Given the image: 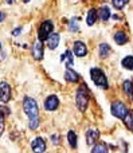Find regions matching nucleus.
I'll list each match as a JSON object with an SVG mask.
<instances>
[{"label":"nucleus","instance_id":"nucleus-1","mask_svg":"<svg viewBox=\"0 0 133 153\" xmlns=\"http://www.w3.org/2000/svg\"><path fill=\"white\" fill-rule=\"evenodd\" d=\"M90 76L93 79V82L97 85L98 87H102V89H108V79L105 76V73L102 71L101 69H97V67H93L90 70Z\"/></svg>","mask_w":133,"mask_h":153},{"label":"nucleus","instance_id":"nucleus-2","mask_svg":"<svg viewBox=\"0 0 133 153\" xmlns=\"http://www.w3.org/2000/svg\"><path fill=\"white\" fill-rule=\"evenodd\" d=\"M53 30H54V23L51 20H46L40 24L39 30H38V39L39 42H45L50 38V35L53 34Z\"/></svg>","mask_w":133,"mask_h":153},{"label":"nucleus","instance_id":"nucleus-3","mask_svg":"<svg viewBox=\"0 0 133 153\" xmlns=\"http://www.w3.org/2000/svg\"><path fill=\"white\" fill-rule=\"evenodd\" d=\"M23 110H24V113L30 117V118H32V117H38L39 110H38L36 101H35L34 98H31V97H26L24 98V101H23Z\"/></svg>","mask_w":133,"mask_h":153},{"label":"nucleus","instance_id":"nucleus-4","mask_svg":"<svg viewBox=\"0 0 133 153\" xmlns=\"http://www.w3.org/2000/svg\"><path fill=\"white\" fill-rule=\"evenodd\" d=\"M75 103H77L78 109L81 111H85L86 108H88L89 103V94L86 91L85 86H81L80 89L77 90V95H75Z\"/></svg>","mask_w":133,"mask_h":153},{"label":"nucleus","instance_id":"nucleus-5","mask_svg":"<svg viewBox=\"0 0 133 153\" xmlns=\"http://www.w3.org/2000/svg\"><path fill=\"white\" fill-rule=\"evenodd\" d=\"M128 113H129V110H128V108H126V105L123 103L121 101H114V102L112 103V114L114 117H117V118H120V120H124Z\"/></svg>","mask_w":133,"mask_h":153},{"label":"nucleus","instance_id":"nucleus-6","mask_svg":"<svg viewBox=\"0 0 133 153\" xmlns=\"http://www.w3.org/2000/svg\"><path fill=\"white\" fill-rule=\"evenodd\" d=\"M31 148H32V151H34V153H43L46 151L45 140H43V138H40V137H36L35 140H32Z\"/></svg>","mask_w":133,"mask_h":153},{"label":"nucleus","instance_id":"nucleus-7","mask_svg":"<svg viewBox=\"0 0 133 153\" xmlns=\"http://www.w3.org/2000/svg\"><path fill=\"white\" fill-rule=\"evenodd\" d=\"M59 106V100H58V97L56 95H50V97L46 100V102H45V108H46V110H55L56 108Z\"/></svg>","mask_w":133,"mask_h":153},{"label":"nucleus","instance_id":"nucleus-8","mask_svg":"<svg viewBox=\"0 0 133 153\" xmlns=\"http://www.w3.org/2000/svg\"><path fill=\"white\" fill-rule=\"evenodd\" d=\"M86 54H88V48H86V45L83 42H75L74 43V55L80 56V58H82V56H85Z\"/></svg>","mask_w":133,"mask_h":153},{"label":"nucleus","instance_id":"nucleus-9","mask_svg":"<svg viewBox=\"0 0 133 153\" xmlns=\"http://www.w3.org/2000/svg\"><path fill=\"white\" fill-rule=\"evenodd\" d=\"M0 91H1V101L3 102H8L11 98V87L8 83H5V82H1L0 83Z\"/></svg>","mask_w":133,"mask_h":153},{"label":"nucleus","instance_id":"nucleus-10","mask_svg":"<svg viewBox=\"0 0 133 153\" xmlns=\"http://www.w3.org/2000/svg\"><path fill=\"white\" fill-rule=\"evenodd\" d=\"M43 53H45V48H43L42 42H36L32 46V55L36 61H40L43 58Z\"/></svg>","mask_w":133,"mask_h":153},{"label":"nucleus","instance_id":"nucleus-11","mask_svg":"<svg viewBox=\"0 0 133 153\" xmlns=\"http://www.w3.org/2000/svg\"><path fill=\"white\" fill-rule=\"evenodd\" d=\"M98 137H100V132L97 129H89L86 132V141H88L89 145H94L97 143V140H98Z\"/></svg>","mask_w":133,"mask_h":153},{"label":"nucleus","instance_id":"nucleus-12","mask_svg":"<svg viewBox=\"0 0 133 153\" xmlns=\"http://www.w3.org/2000/svg\"><path fill=\"white\" fill-rule=\"evenodd\" d=\"M59 39H61L59 34H51L50 38L47 39L48 48H50V50H55V48L58 47V45H59Z\"/></svg>","mask_w":133,"mask_h":153},{"label":"nucleus","instance_id":"nucleus-13","mask_svg":"<svg viewBox=\"0 0 133 153\" xmlns=\"http://www.w3.org/2000/svg\"><path fill=\"white\" fill-rule=\"evenodd\" d=\"M65 79L69 81V82H71V83H74V82H77L78 79H80V75H78L74 70H71L69 67V69L66 70V73H65Z\"/></svg>","mask_w":133,"mask_h":153},{"label":"nucleus","instance_id":"nucleus-14","mask_svg":"<svg viewBox=\"0 0 133 153\" xmlns=\"http://www.w3.org/2000/svg\"><path fill=\"white\" fill-rule=\"evenodd\" d=\"M114 42L117 43V45L123 46V45H125V43L128 42V36H126L125 32L118 31V32H116V35H114Z\"/></svg>","mask_w":133,"mask_h":153},{"label":"nucleus","instance_id":"nucleus-15","mask_svg":"<svg viewBox=\"0 0 133 153\" xmlns=\"http://www.w3.org/2000/svg\"><path fill=\"white\" fill-rule=\"evenodd\" d=\"M98 15H100V19H101V20L106 22L108 19L110 18V8L108 7V5H102L100 12H98Z\"/></svg>","mask_w":133,"mask_h":153},{"label":"nucleus","instance_id":"nucleus-16","mask_svg":"<svg viewBox=\"0 0 133 153\" xmlns=\"http://www.w3.org/2000/svg\"><path fill=\"white\" fill-rule=\"evenodd\" d=\"M96 20H97V10H94V8H91V10L88 12V18H86V23H88V26H93V24L96 23Z\"/></svg>","mask_w":133,"mask_h":153},{"label":"nucleus","instance_id":"nucleus-17","mask_svg":"<svg viewBox=\"0 0 133 153\" xmlns=\"http://www.w3.org/2000/svg\"><path fill=\"white\" fill-rule=\"evenodd\" d=\"M67 140H69V144L71 148H77V134H75L74 130H70L67 133Z\"/></svg>","mask_w":133,"mask_h":153},{"label":"nucleus","instance_id":"nucleus-18","mask_svg":"<svg viewBox=\"0 0 133 153\" xmlns=\"http://www.w3.org/2000/svg\"><path fill=\"white\" fill-rule=\"evenodd\" d=\"M109 53H110L109 45H106V43H101V45H100V56H101V58H106V56L109 55Z\"/></svg>","mask_w":133,"mask_h":153},{"label":"nucleus","instance_id":"nucleus-19","mask_svg":"<svg viewBox=\"0 0 133 153\" xmlns=\"http://www.w3.org/2000/svg\"><path fill=\"white\" fill-rule=\"evenodd\" d=\"M121 65L124 66V69L126 70H133V56L129 55V56H125L121 62Z\"/></svg>","mask_w":133,"mask_h":153},{"label":"nucleus","instance_id":"nucleus-20","mask_svg":"<svg viewBox=\"0 0 133 153\" xmlns=\"http://www.w3.org/2000/svg\"><path fill=\"white\" fill-rule=\"evenodd\" d=\"M123 90L126 95H132L133 94V82L132 81H125L123 85Z\"/></svg>","mask_w":133,"mask_h":153},{"label":"nucleus","instance_id":"nucleus-21","mask_svg":"<svg viewBox=\"0 0 133 153\" xmlns=\"http://www.w3.org/2000/svg\"><path fill=\"white\" fill-rule=\"evenodd\" d=\"M61 59L62 61H65L66 59L67 61V67H71L73 66V55H71V51H65L63 54H62V56H61Z\"/></svg>","mask_w":133,"mask_h":153},{"label":"nucleus","instance_id":"nucleus-22","mask_svg":"<svg viewBox=\"0 0 133 153\" xmlns=\"http://www.w3.org/2000/svg\"><path fill=\"white\" fill-rule=\"evenodd\" d=\"M93 153H109V151L105 144H96L93 146Z\"/></svg>","mask_w":133,"mask_h":153},{"label":"nucleus","instance_id":"nucleus-23","mask_svg":"<svg viewBox=\"0 0 133 153\" xmlns=\"http://www.w3.org/2000/svg\"><path fill=\"white\" fill-rule=\"evenodd\" d=\"M124 120H125V124H126V126L129 128V130H132L133 132V113L132 111H129Z\"/></svg>","mask_w":133,"mask_h":153},{"label":"nucleus","instance_id":"nucleus-24","mask_svg":"<svg viewBox=\"0 0 133 153\" xmlns=\"http://www.w3.org/2000/svg\"><path fill=\"white\" fill-rule=\"evenodd\" d=\"M38 126H39V118H38V117H32V118H30V122H28V128H30V129L35 130Z\"/></svg>","mask_w":133,"mask_h":153},{"label":"nucleus","instance_id":"nucleus-25","mask_svg":"<svg viewBox=\"0 0 133 153\" xmlns=\"http://www.w3.org/2000/svg\"><path fill=\"white\" fill-rule=\"evenodd\" d=\"M112 1H113V5H114L117 10H123L129 0H112Z\"/></svg>","mask_w":133,"mask_h":153},{"label":"nucleus","instance_id":"nucleus-26","mask_svg":"<svg viewBox=\"0 0 133 153\" xmlns=\"http://www.w3.org/2000/svg\"><path fill=\"white\" fill-rule=\"evenodd\" d=\"M80 30V24L77 23V20L75 19H71V22H70V31L71 32H75Z\"/></svg>","mask_w":133,"mask_h":153},{"label":"nucleus","instance_id":"nucleus-27","mask_svg":"<svg viewBox=\"0 0 133 153\" xmlns=\"http://www.w3.org/2000/svg\"><path fill=\"white\" fill-rule=\"evenodd\" d=\"M51 141H53V144H55V145H56V144H58V136L53 134V136H51Z\"/></svg>","mask_w":133,"mask_h":153},{"label":"nucleus","instance_id":"nucleus-28","mask_svg":"<svg viewBox=\"0 0 133 153\" xmlns=\"http://www.w3.org/2000/svg\"><path fill=\"white\" fill-rule=\"evenodd\" d=\"M22 32V28H16V30H13L12 31V35H15V36H18L19 34H20Z\"/></svg>","mask_w":133,"mask_h":153},{"label":"nucleus","instance_id":"nucleus-29","mask_svg":"<svg viewBox=\"0 0 133 153\" xmlns=\"http://www.w3.org/2000/svg\"><path fill=\"white\" fill-rule=\"evenodd\" d=\"M13 1H15V0H8V3H13Z\"/></svg>","mask_w":133,"mask_h":153},{"label":"nucleus","instance_id":"nucleus-30","mask_svg":"<svg viewBox=\"0 0 133 153\" xmlns=\"http://www.w3.org/2000/svg\"><path fill=\"white\" fill-rule=\"evenodd\" d=\"M132 100H133V94H132Z\"/></svg>","mask_w":133,"mask_h":153}]
</instances>
